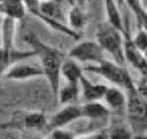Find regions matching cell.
<instances>
[{
	"mask_svg": "<svg viewBox=\"0 0 147 139\" xmlns=\"http://www.w3.org/2000/svg\"><path fill=\"white\" fill-rule=\"evenodd\" d=\"M132 41L141 53H145L147 51V31L139 28L137 33L132 37Z\"/></svg>",
	"mask_w": 147,
	"mask_h": 139,
	"instance_id": "17",
	"label": "cell"
},
{
	"mask_svg": "<svg viewBox=\"0 0 147 139\" xmlns=\"http://www.w3.org/2000/svg\"><path fill=\"white\" fill-rule=\"evenodd\" d=\"M105 105L110 110H122L126 106V93L116 86H108L103 95Z\"/></svg>",
	"mask_w": 147,
	"mask_h": 139,
	"instance_id": "11",
	"label": "cell"
},
{
	"mask_svg": "<svg viewBox=\"0 0 147 139\" xmlns=\"http://www.w3.org/2000/svg\"><path fill=\"white\" fill-rule=\"evenodd\" d=\"M133 139H147V133H144V134H139V136H136Z\"/></svg>",
	"mask_w": 147,
	"mask_h": 139,
	"instance_id": "24",
	"label": "cell"
},
{
	"mask_svg": "<svg viewBox=\"0 0 147 139\" xmlns=\"http://www.w3.org/2000/svg\"><path fill=\"white\" fill-rule=\"evenodd\" d=\"M26 13L23 0H0V15L11 20H21Z\"/></svg>",
	"mask_w": 147,
	"mask_h": 139,
	"instance_id": "10",
	"label": "cell"
},
{
	"mask_svg": "<svg viewBox=\"0 0 147 139\" xmlns=\"http://www.w3.org/2000/svg\"><path fill=\"white\" fill-rule=\"evenodd\" d=\"M79 86H80V96L84 100V102L100 101L101 99H103V95L108 88L107 85L91 82L87 77L84 76V74L79 79Z\"/></svg>",
	"mask_w": 147,
	"mask_h": 139,
	"instance_id": "9",
	"label": "cell"
},
{
	"mask_svg": "<svg viewBox=\"0 0 147 139\" xmlns=\"http://www.w3.org/2000/svg\"><path fill=\"white\" fill-rule=\"evenodd\" d=\"M2 20H3V17L0 15V24H2Z\"/></svg>",
	"mask_w": 147,
	"mask_h": 139,
	"instance_id": "26",
	"label": "cell"
},
{
	"mask_svg": "<svg viewBox=\"0 0 147 139\" xmlns=\"http://www.w3.org/2000/svg\"><path fill=\"white\" fill-rule=\"evenodd\" d=\"M8 67H9V64L7 63L5 55H3V52H2V48L0 47V76H3V74Z\"/></svg>",
	"mask_w": 147,
	"mask_h": 139,
	"instance_id": "21",
	"label": "cell"
},
{
	"mask_svg": "<svg viewBox=\"0 0 147 139\" xmlns=\"http://www.w3.org/2000/svg\"><path fill=\"white\" fill-rule=\"evenodd\" d=\"M139 2H140V7L142 11L147 13V0H139Z\"/></svg>",
	"mask_w": 147,
	"mask_h": 139,
	"instance_id": "22",
	"label": "cell"
},
{
	"mask_svg": "<svg viewBox=\"0 0 147 139\" xmlns=\"http://www.w3.org/2000/svg\"><path fill=\"white\" fill-rule=\"evenodd\" d=\"M86 70L94 72L106 80H108L113 86L122 88L125 93L137 88V84L132 79L129 70L114 61L105 60L99 64H88L86 65Z\"/></svg>",
	"mask_w": 147,
	"mask_h": 139,
	"instance_id": "2",
	"label": "cell"
},
{
	"mask_svg": "<svg viewBox=\"0 0 147 139\" xmlns=\"http://www.w3.org/2000/svg\"><path fill=\"white\" fill-rule=\"evenodd\" d=\"M24 40L31 46L34 55L39 59L44 77L48 80L51 90L56 98L61 85V65L64 60L63 53L41 41L33 32H26Z\"/></svg>",
	"mask_w": 147,
	"mask_h": 139,
	"instance_id": "1",
	"label": "cell"
},
{
	"mask_svg": "<svg viewBox=\"0 0 147 139\" xmlns=\"http://www.w3.org/2000/svg\"><path fill=\"white\" fill-rule=\"evenodd\" d=\"M26 139H41L40 137H37V136H33V137H28Z\"/></svg>",
	"mask_w": 147,
	"mask_h": 139,
	"instance_id": "25",
	"label": "cell"
},
{
	"mask_svg": "<svg viewBox=\"0 0 147 139\" xmlns=\"http://www.w3.org/2000/svg\"><path fill=\"white\" fill-rule=\"evenodd\" d=\"M86 2H87V0H75V5L78 6V7H80V8H84V6L86 5Z\"/></svg>",
	"mask_w": 147,
	"mask_h": 139,
	"instance_id": "23",
	"label": "cell"
},
{
	"mask_svg": "<svg viewBox=\"0 0 147 139\" xmlns=\"http://www.w3.org/2000/svg\"><path fill=\"white\" fill-rule=\"evenodd\" d=\"M87 24V16L84 11V8L78 6H72L68 14V26L78 33L79 30L84 29Z\"/></svg>",
	"mask_w": 147,
	"mask_h": 139,
	"instance_id": "15",
	"label": "cell"
},
{
	"mask_svg": "<svg viewBox=\"0 0 147 139\" xmlns=\"http://www.w3.org/2000/svg\"><path fill=\"white\" fill-rule=\"evenodd\" d=\"M47 118L41 111H30L23 116V125L26 129L41 130L47 125Z\"/></svg>",
	"mask_w": 147,
	"mask_h": 139,
	"instance_id": "16",
	"label": "cell"
},
{
	"mask_svg": "<svg viewBox=\"0 0 147 139\" xmlns=\"http://www.w3.org/2000/svg\"><path fill=\"white\" fill-rule=\"evenodd\" d=\"M80 95V86L79 82H65L64 85H60L57 92V100L61 105H71L77 101Z\"/></svg>",
	"mask_w": 147,
	"mask_h": 139,
	"instance_id": "12",
	"label": "cell"
},
{
	"mask_svg": "<svg viewBox=\"0 0 147 139\" xmlns=\"http://www.w3.org/2000/svg\"><path fill=\"white\" fill-rule=\"evenodd\" d=\"M75 139H108V133L105 132V131H102V132H94V133L85 134L83 137L75 138Z\"/></svg>",
	"mask_w": 147,
	"mask_h": 139,
	"instance_id": "20",
	"label": "cell"
},
{
	"mask_svg": "<svg viewBox=\"0 0 147 139\" xmlns=\"http://www.w3.org/2000/svg\"><path fill=\"white\" fill-rule=\"evenodd\" d=\"M83 117L88 118L90 121H99L106 118L110 114V109L100 101H92V102H84L82 105Z\"/></svg>",
	"mask_w": 147,
	"mask_h": 139,
	"instance_id": "13",
	"label": "cell"
},
{
	"mask_svg": "<svg viewBox=\"0 0 147 139\" xmlns=\"http://www.w3.org/2000/svg\"><path fill=\"white\" fill-rule=\"evenodd\" d=\"M83 75V68L80 67L79 62L71 57H64L62 65H61V78L65 82H79Z\"/></svg>",
	"mask_w": 147,
	"mask_h": 139,
	"instance_id": "14",
	"label": "cell"
},
{
	"mask_svg": "<svg viewBox=\"0 0 147 139\" xmlns=\"http://www.w3.org/2000/svg\"><path fill=\"white\" fill-rule=\"evenodd\" d=\"M3 77L11 80H26L36 77H44V71L40 64L14 62L7 68Z\"/></svg>",
	"mask_w": 147,
	"mask_h": 139,
	"instance_id": "7",
	"label": "cell"
},
{
	"mask_svg": "<svg viewBox=\"0 0 147 139\" xmlns=\"http://www.w3.org/2000/svg\"><path fill=\"white\" fill-rule=\"evenodd\" d=\"M68 56L79 63L99 64L105 61V52L96 40H83L77 43L68 53Z\"/></svg>",
	"mask_w": 147,
	"mask_h": 139,
	"instance_id": "4",
	"label": "cell"
},
{
	"mask_svg": "<svg viewBox=\"0 0 147 139\" xmlns=\"http://www.w3.org/2000/svg\"><path fill=\"white\" fill-rule=\"evenodd\" d=\"M129 119L132 124L145 125L147 124V99L142 96L138 90L126 92L125 106Z\"/></svg>",
	"mask_w": 147,
	"mask_h": 139,
	"instance_id": "5",
	"label": "cell"
},
{
	"mask_svg": "<svg viewBox=\"0 0 147 139\" xmlns=\"http://www.w3.org/2000/svg\"><path fill=\"white\" fill-rule=\"evenodd\" d=\"M108 139H131L130 129L123 124L117 125L108 132Z\"/></svg>",
	"mask_w": 147,
	"mask_h": 139,
	"instance_id": "18",
	"label": "cell"
},
{
	"mask_svg": "<svg viewBox=\"0 0 147 139\" xmlns=\"http://www.w3.org/2000/svg\"><path fill=\"white\" fill-rule=\"evenodd\" d=\"M123 48L124 59L132 68L138 70L141 78H147V59L144 53H141L132 41V36L124 28L123 30Z\"/></svg>",
	"mask_w": 147,
	"mask_h": 139,
	"instance_id": "6",
	"label": "cell"
},
{
	"mask_svg": "<svg viewBox=\"0 0 147 139\" xmlns=\"http://www.w3.org/2000/svg\"><path fill=\"white\" fill-rule=\"evenodd\" d=\"M95 40L101 46L103 52H107L113 57L114 62L124 65V48H123V31L106 22L98 26Z\"/></svg>",
	"mask_w": 147,
	"mask_h": 139,
	"instance_id": "3",
	"label": "cell"
},
{
	"mask_svg": "<svg viewBox=\"0 0 147 139\" xmlns=\"http://www.w3.org/2000/svg\"><path fill=\"white\" fill-rule=\"evenodd\" d=\"M75 133L72 131H69L67 129L63 128H59V129H54L51 132V137L49 139H75Z\"/></svg>",
	"mask_w": 147,
	"mask_h": 139,
	"instance_id": "19",
	"label": "cell"
},
{
	"mask_svg": "<svg viewBox=\"0 0 147 139\" xmlns=\"http://www.w3.org/2000/svg\"><path fill=\"white\" fill-rule=\"evenodd\" d=\"M82 117H83L82 106H78L75 103L65 105L63 108H61L57 113H55L51 117V119L47 122L46 128L48 130L64 128L65 125L70 124L71 122H75Z\"/></svg>",
	"mask_w": 147,
	"mask_h": 139,
	"instance_id": "8",
	"label": "cell"
}]
</instances>
